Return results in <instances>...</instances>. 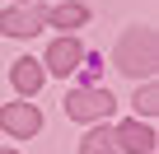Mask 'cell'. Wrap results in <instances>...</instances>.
Wrapping results in <instances>:
<instances>
[{
	"instance_id": "cell-1",
	"label": "cell",
	"mask_w": 159,
	"mask_h": 154,
	"mask_svg": "<svg viewBox=\"0 0 159 154\" xmlns=\"http://www.w3.org/2000/svg\"><path fill=\"white\" fill-rule=\"evenodd\" d=\"M112 61H117V70H126V75H150L154 70V28H126L122 37H117V51H112Z\"/></svg>"
},
{
	"instance_id": "cell-2",
	"label": "cell",
	"mask_w": 159,
	"mask_h": 154,
	"mask_svg": "<svg viewBox=\"0 0 159 154\" xmlns=\"http://www.w3.org/2000/svg\"><path fill=\"white\" fill-rule=\"evenodd\" d=\"M66 112H70L75 121H103V117L112 112V98H108L103 89H75V94L66 98Z\"/></svg>"
},
{
	"instance_id": "cell-3",
	"label": "cell",
	"mask_w": 159,
	"mask_h": 154,
	"mask_svg": "<svg viewBox=\"0 0 159 154\" xmlns=\"http://www.w3.org/2000/svg\"><path fill=\"white\" fill-rule=\"evenodd\" d=\"M0 131H10V135L28 140V135L42 131V112H38L33 103H5V108H0Z\"/></svg>"
},
{
	"instance_id": "cell-4",
	"label": "cell",
	"mask_w": 159,
	"mask_h": 154,
	"mask_svg": "<svg viewBox=\"0 0 159 154\" xmlns=\"http://www.w3.org/2000/svg\"><path fill=\"white\" fill-rule=\"evenodd\" d=\"M80 61H84V47H80V37H56L47 47V70L52 75H70Z\"/></svg>"
},
{
	"instance_id": "cell-5",
	"label": "cell",
	"mask_w": 159,
	"mask_h": 154,
	"mask_svg": "<svg viewBox=\"0 0 159 154\" xmlns=\"http://www.w3.org/2000/svg\"><path fill=\"white\" fill-rule=\"evenodd\" d=\"M38 28H42V10H33V5H19V10L0 14V33H10V37H33Z\"/></svg>"
},
{
	"instance_id": "cell-6",
	"label": "cell",
	"mask_w": 159,
	"mask_h": 154,
	"mask_svg": "<svg viewBox=\"0 0 159 154\" xmlns=\"http://www.w3.org/2000/svg\"><path fill=\"white\" fill-rule=\"evenodd\" d=\"M112 140H117V149H131V154H150L154 149V131L140 126V121H122L112 131Z\"/></svg>"
},
{
	"instance_id": "cell-7",
	"label": "cell",
	"mask_w": 159,
	"mask_h": 154,
	"mask_svg": "<svg viewBox=\"0 0 159 154\" xmlns=\"http://www.w3.org/2000/svg\"><path fill=\"white\" fill-rule=\"evenodd\" d=\"M10 80H14V89H19V94H38V89H42V61H33V56L14 61Z\"/></svg>"
},
{
	"instance_id": "cell-8",
	"label": "cell",
	"mask_w": 159,
	"mask_h": 154,
	"mask_svg": "<svg viewBox=\"0 0 159 154\" xmlns=\"http://www.w3.org/2000/svg\"><path fill=\"white\" fill-rule=\"evenodd\" d=\"M52 28H84L89 24V5H80V0H70V5H56L52 14H42Z\"/></svg>"
},
{
	"instance_id": "cell-9",
	"label": "cell",
	"mask_w": 159,
	"mask_h": 154,
	"mask_svg": "<svg viewBox=\"0 0 159 154\" xmlns=\"http://www.w3.org/2000/svg\"><path fill=\"white\" fill-rule=\"evenodd\" d=\"M80 154H117V140H112V131H108V126L89 131L84 140H80Z\"/></svg>"
},
{
	"instance_id": "cell-10",
	"label": "cell",
	"mask_w": 159,
	"mask_h": 154,
	"mask_svg": "<svg viewBox=\"0 0 159 154\" xmlns=\"http://www.w3.org/2000/svg\"><path fill=\"white\" fill-rule=\"evenodd\" d=\"M131 108H136L140 117H154V112H159V89H154V84H145V89L131 98Z\"/></svg>"
},
{
	"instance_id": "cell-11",
	"label": "cell",
	"mask_w": 159,
	"mask_h": 154,
	"mask_svg": "<svg viewBox=\"0 0 159 154\" xmlns=\"http://www.w3.org/2000/svg\"><path fill=\"white\" fill-rule=\"evenodd\" d=\"M0 154H19V149H0Z\"/></svg>"
},
{
	"instance_id": "cell-12",
	"label": "cell",
	"mask_w": 159,
	"mask_h": 154,
	"mask_svg": "<svg viewBox=\"0 0 159 154\" xmlns=\"http://www.w3.org/2000/svg\"><path fill=\"white\" fill-rule=\"evenodd\" d=\"M19 5H33V0H19Z\"/></svg>"
}]
</instances>
